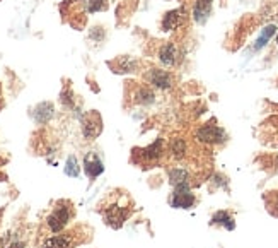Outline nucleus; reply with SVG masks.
<instances>
[{
    "label": "nucleus",
    "instance_id": "5701e85b",
    "mask_svg": "<svg viewBox=\"0 0 278 248\" xmlns=\"http://www.w3.org/2000/svg\"><path fill=\"white\" fill-rule=\"evenodd\" d=\"M9 248H24V243H22V242H14V243H10Z\"/></svg>",
    "mask_w": 278,
    "mask_h": 248
},
{
    "label": "nucleus",
    "instance_id": "7ed1b4c3",
    "mask_svg": "<svg viewBox=\"0 0 278 248\" xmlns=\"http://www.w3.org/2000/svg\"><path fill=\"white\" fill-rule=\"evenodd\" d=\"M103 132V117L99 111H91L86 115V118L82 120V134L84 137L92 141L98 139Z\"/></svg>",
    "mask_w": 278,
    "mask_h": 248
},
{
    "label": "nucleus",
    "instance_id": "dca6fc26",
    "mask_svg": "<svg viewBox=\"0 0 278 248\" xmlns=\"http://www.w3.org/2000/svg\"><path fill=\"white\" fill-rule=\"evenodd\" d=\"M275 33H277V26L275 24L266 26V28L260 33V36H258L256 43H254V50H261V48H263V46L268 43V41L272 40L273 36H275Z\"/></svg>",
    "mask_w": 278,
    "mask_h": 248
},
{
    "label": "nucleus",
    "instance_id": "ddd939ff",
    "mask_svg": "<svg viewBox=\"0 0 278 248\" xmlns=\"http://www.w3.org/2000/svg\"><path fill=\"white\" fill-rule=\"evenodd\" d=\"M133 101L138 104H152L156 101V94H154L152 89H149L147 86H140L133 92Z\"/></svg>",
    "mask_w": 278,
    "mask_h": 248
},
{
    "label": "nucleus",
    "instance_id": "aec40b11",
    "mask_svg": "<svg viewBox=\"0 0 278 248\" xmlns=\"http://www.w3.org/2000/svg\"><path fill=\"white\" fill-rule=\"evenodd\" d=\"M108 9V0H86V10L91 14Z\"/></svg>",
    "mask_w": 278,
    "mask_h": 248
},
{
    "label": "nucleus",
    "instance_id": "f257e3e1",
    "mask_svg": "<svg viewBox=\"0 0 278 248\" xmlns=\"http://www.w3.org/2000/svg\"><path fill=\"white\" fill-rule=\"evenodd\" d=\"M72 219V205L67 200H60L52 211V214L46 218V224L52 230V233H61L68 221Z\"/></svg>",
    "mask_w": 278,
    "mask_h": 248
},
{
    "label": "nucleus",
    "instance_id": "6ab92c4d",
    "mask_svg": "<svg viewBox=\"0 0 278 248\" xmlns=\"http://www.w3.org/2000/svg\"><path fill=\"white\" fill-rule=\"evenodd\" d=\"M80 173V166H79V161H77L75 156H68L67 160V165H65V175L67 176H72V178H77Z\"/></svg>",
    "mask_w": 278,
    "mask_h": 248
},
{
    "label": "nucleus",
    "instance_id": "f3484780",
    "mask_svg": "<svg viewBox=\"0 0 278 248\" xmlns=\"http://www.w3.org/2000/svg\"><path fill=\"white\" fill-rule=\"evenodd\" d=\"M188 180H190V173H188L186 169L174 168V169H171V171H169V181H171L172 187L188 183Z\"/></svg>",
    "mask_w": 278,
    "mask_h": 248
},
{
    "label": "nucleus",
    "instance_id": "0eeeda50",
    "mask_svg": "<svg viewBox=\"0 0 278 248\" xmlns=\"http://www.w3.org/2000/svg\"><path fill=\"white\" fill-rule=\"evenodd\" d=\"M84 171H86V175L91 178V180H94V178H98L99 175H103L104 165L96 153L86 154V158H84Z\"/></svg>",
    "mask_w": 278,
    "mask_h": 248
},
{
    "label": "nucleus",
    "instance_id": "4468645a",
    "mask_svg": "<svg viewBox=\"0 0 278 248\" xmlns=\"http://www.w3.org/2000/svg\"><path fill=\"white\" fill-rule=\"evenodd\" d=\"M52 117H53V104L52 103L38 104L36 111H34V118H36L38 123H46Z\"/></svg>",
    "mask_w": 278,
    "mask_h": 248
},
{
    "label": "nucleus",
    "instance_id": "393cba45",
    "mask_svg": "<svg viewBox=\"0 0 278 248\" xmlns=\"http://www.w3.org/2000/svg\"><path fill=\"white\" fill-rule=\"evenodd\" d=\"M0 103H2V94H0Z\"/></svg>",
    "mask_w": 278,
    "mask_h": 248
},
{
    "label": "nucleus",
    "instance_id": "f8f14e48",
    "mask_svg": "<svg viewBox=\"0 0 278 248\" xmlns=\"http://www.w3.org/2000/svg\"><path fill=\"white\" fill-rule=\"evenodd\" d=\"M43 248H72V235H56L45 242Z\"/></svg>",
    "mask_w": 278,
    "mask_h": 248
},
{
    "label": "nucleus",
    "instance_id": "412c9836",
    "mask_svg": "<svg viewBox=\"0 0 278 248\" xmlns=\"http://www.w3.org/2000/svg\"><path fill=\"white\" fill-rule=\"evenodd\" d=\"M135 67H137V62H135V60H132V59H121V60H119V65L116 67V71H114V72H118V74L133 72Z\"/></svg>",
    "mask_w": 278,
    "mask_h": 248
},
{
    "label": "nucleus",
    "instance_id": "a878e982",
    "mask_svg": "<svg viewBox=\"0 0 278 248\" xmlns=\"http://www.w3.org/2000/svg\"><path fill=\"white\" fill-rule=\"evenodd\" d=\"M277 45H278V34H277Z\"/></svg>",
    "mask_w": 278,
    "mask_h": 248
},
{
    "label": "nucleus",
    "instance_id": "b1692460",
    "mask_svg": "<svg viewBox=\"0 0 278 248\" xmlns=\"http://www.w3.org/2000/svg\"><path fill=\"white\" fill-rule=\"evenodd\" d=\"M275 211H277V214H278V195H277V199H275Z\"/></svg>",
    "mask_w": 278,
    "mask_h": 248
},
{
    "label": "nucleus",
    "instance_id": "20e7f679",
    "mask_svg": "<svg viewBox=\"0 0 278 248\" xmlns=\"http://www.w3.org/2000/svg\"><path fill=\"white\" fill-rule=\"evenodd\" d=\"M196 139L200 142H205V144H220L227 139L225 130L220 129L217 125H203L196 130Z\"/></svg>",
    "mask_w": 278,
    "mask_h": 248
},
{
    "label": "nucleus",
    "instance_id": "4be33fe9",
    "mask_svg": "<svg viewBox=\"0 0 278 248\" xmlns=\"http://www.w3.org/2000/svg\"><path fill=\"white\" fill-rule=\"evenodd\" d=\"M61 103L65 104V106H68V108H72L73 106V94H72V91L70 89H65L63 92H61Z\"/></svg>",
    "mask_w": 278,
    "mask_h": 248
},
{
    "label": "nucleus",
    "instance_id": "a211bd4d",
    "mask_svg": "<svg viewBox=\"0 0 278 248\" xmlns=\"http://www.w3.org/2000/svg\"><path fill=\"white\" fill-rule=\"evenodd\" d=\"M169 149H171V154L176 158V160H181V158L184 156V153H186V142H184L183 139H179V137L172 139Z\"/></svg>",
    "mask_w": 278,
    "mask_h": 248
},
{
    "label": "nucleus",
    "instance_id": "9d476101",
    "mask_svg": "<svg viewBox=\"0 0 278 248\" xmlns=\"http://www.w3.org/2000/svg\"><path fill=\"white\" fill-rule=\"evenodd\" d=\"M162 151H164V141H162V139H157L156 142H152L150 146L142 149V158L147 161H156L162 156Z\"/></svg>",
    "mask_w": 278,
    "mask_h": 248
},
{
    "label": "nucleus",
    "instance_id": "6e6552de",
    "mask_svg": "<svg viewBox=\"0 0 278 248\" xmlns=\"http://www.w3.org/2000/svg\"><path fill=\"white\" fill-rule=\"evenodd\" d=\"M147 81L159 89H169L172 86V76L167 71H161V69H152L147 74Z\"/></svg>",
    "mask_w": 278,
    "mask_h": 248
},
{
    "label": "nucleus",
    "instance_id": "9b49d317",
    "mask_svg": "<svg viewBox=\"0 0 278 248\" xmlns=\"http://www.w3.org/2000/svg\"><path fill=\"white\" fill-rule=\"evenodd\" d=\"M176 57H177V50H176L174 43H166L159 50V60L164 65H167V67H171V65L176 64Z\"/></svg>",
    "mask_w": 278,
    "mask_h": 248
},
{
    "label": "nucleus",
    "instance_id": "1a4fd4ad",
    "mask_svg": "<svg viewBox=\"0 0 278 248\" xmlns=\"http://www.w3.org/2000/svg\"><path fill=\"white\" fill-rule=\"evenodd\" d=\"M212 14V0H196L193 7V19L198 24H205Z\"/></svg>",
    "mask_w": 278,
    "mask_h": 248
},
{
    "label": "nucleus",
    "instance_id": "2eb2a0df",
    "mask_svg": "<svg viewBox=\"0 0 278 248\" xmlns=\"http://www.w3.org/2000/svg\"><path fill=\"white\" fill-rule=\"evenodd\" d=\"M212 224H220V226L227 228V230H234V228H235V223H234L232 216H230L227 211L215 212L214 218H212Z\"/></svg>",
    "mask_w": 278,
    "mask_h": 248
},
{
    "label": "nucleus",
    "instance_id": "f03ea898",
    "mask_svg": "<svg viewBox=\"0 0 278 248\" xmlns=\"http://www.w3.org/2000/svg\"><path fill=\"white\" fill-rule=\"evenodd\" d=\"M130 214H132V211L128 207H121L118 204H113L110 207H106V211H104V221H106V224L110 228L119 230V228H123V224L128 219Z\"/></svg>",
    "mask_w": 278,
    "mask_h": 248
},
{
    "label": "nucleus",
    "instance_id": "423d86ee",
    "mask_svg": "<svg viewBox=\"0 0 278 248\" xmlns=\"http://www.w3.org/2000/svg\"><path fill=\"white\" fill-rule=\"evenodd\" d=\"M186 10L184 7H179V9H172L169 12L164 14V19H162V29L164 31H172L177 29L179 26H183V22L186 21Z\"/></svg>",
    "mask_w": 278,
    "mask_h": 248
},
{
    "label": "nucleus",
    "instance_id": "39448f33",
    "mask_svg": "<svg viewBox=\"0 0 278 248\" xmlns=\"http://www.w3.org/2000/svg\"><path fill=\"white\" fill-rule=\"evenodd\" d=\"M195 204V195L190 190V183L177 185L174 187V193H172L171 205L174 209H191Z\"/></svg>",
    "mask_w": 278,
    "mask_h": 248
}]
</instances>
